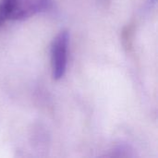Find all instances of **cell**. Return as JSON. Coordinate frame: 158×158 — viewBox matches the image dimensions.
I'll list each match as a JSON object with an SVG mask.
<instances>
[{
    "label": "cell",
    "mask_w": 158,
    "mask_h": 158,
    "mask_svg": "<svg viewBox=\"0 0 158 158\" xmlns=\"http://www.w3.org/2000/svg\"><path fill=\"white\" fill-rule=\"evenodd\" d=\"M69 35L67 31H60L51 45V69L54 80H60L66 73L68 64Z\"/></svg>",
    "instance_id": "cell-1"
},
{
    "label": "cell",
    "mask_w": 158,
    "mask_h": 158,
    "mask_svg": "<svg viewBox=\"0 0 158 158\" xmlns=\"http://www.w3.org/2000/svg\"><path fill=\"white\" fill-rule=\"evenodd\" d=\"M52 0H15L10 20H24L39 13L49 10Z\"/></svg>",
    "instance_id": "cell-2"
},
{
    "label": "cell",
    "mask_w": 158,
    "mask_h": 158,
    "mask_svg": "<svg viewBox=\"0 0 158 158\" xmlns=\"http://www.w3.org/2000/svg\"><path fill=\"white\" fill-rule=\"evenodd\" d=\"M15 0H0V27L11 19Z\"/></svg>",
    "instance_id": "cell-3"
},
{
    "label": "cell",
    "mask_w": 158,
    "mask_h": 158,
    "mask_svg": "<svg viewBox=\"0 0 158 158\" xmlns=\"http://www.w3.org/2000/svg\"><path fill=\"white\" fill-rule=\"evenodd\" d=\"M100 1H101L102 3H104V4H106V3H107V2H108L109 0H100Z\"/></svg>",
    "instance_id": "cell-4"
}]
</instances>
